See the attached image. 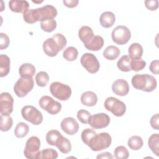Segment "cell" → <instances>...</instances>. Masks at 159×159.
<instances>
[{
  "instance_id": "6da1fadb",
  "label": "cell",
  "mask_w": 159,
  "mask_h": 159,
  "mask_svg": "<svg viewBox=\"0 0 159 159\" xmlns=\"http://www.w3.org/2000/svg\"><path fill=\"white\" fill-rule=\"evenodd\" d=\"M34 86L32 77L20 76L14 86V91L19 98L25 97L32 91Z\"/></svg>"
},
{
  "instance_id": "7a4b0ae2",
  "label": "cell",
  "mask_w": 159,
  "mask_h": 159,
  "mask_svg": "<svg viewBox=\"0 0 159 159\" xmlns=\"http://www.w3.org/2000/svg\"><path fill=\"white\" fill-rule=\"evenodd\" d=\"M49 89L51 94L60 101H66L71 95V89L70 86L58 81L51 83Z\"/></svg>"
},
{
  "instance_id": "3957f363",
  "label": "cell",
  "mask_w": 159,
  "mask_h": 159,
  "mask_svg": "<svg viewBox=\"0 0 159 159\" xmlns=\"http://www.w3.org/2000/svg\"><path fill=\"white\" fill-rule=\"evenodd\" d=\"M105 109L117 117L122 116L126 111V106L124 102L114 97H109L104 101Z\"/></svg>"
},
{
  "instance_id": "277c9868",
  "label": "cell",
  "mask_w": 159,
  "mask_h": 159,
  "mask_svg": "<svg viewBox=\"0 0 159 159\" xmlns=\"http://www.w3.org/2000/svg\"><path fill=\"white\" fill-rule=\"evenodd\" d=\"M22 117L34 125L40 124L43 121L42 112L33 106H25L21 110Z\"/></svg>"
},
{
  "instance_id": "5b68a950",
  "label": "cell",
  "mask_w": 159,
  "mask_h": 159,
  "mask_svg": "<svg viewBox=\"0 0 159 159\" xmlns=\"http://www.w3.org/2000/svg\"><path fill=\"white\" fill-rule=\"evenodd\" d=\"M111 142L112 138L110 134L107 132H101L94 137L89 147L93 151L98 152L107 148Z\"/></svg>"
},
{
  "instance_id": "8992f818",
  "label": "cell",
  "mask_w": 159,
  "mask_h": 159,
  "mask_svg": "<svg viewBox=\"0 0 159 159\" xmlns=\"http://www.w3.org/2000/svg\"><path fill=\"white\" fill-rule=\"evenodd\" d=\"M40 140L36 136L29 137L25 143L24 150V156L29 159H37L40 153Z\"/></svg>"
},
{
  "instance_id": "52a82bcc",
  "label": "cell",
  "mask_w": 159,
  "mask_h": 159,
  "mask_svg": "<svg viewBox=\"0 0 159 159\" xmlns=\"http://www.w3.org/2000/svg\"><path fill=\"white\" fill-rule=\"evenodd\" d=\"M112 41L118 45L127 43L131 37V32L128 27L124 25H118L112 31Z\"/></svg>"
},
{
  "instance_id": "ba28073f",
  "label": "cell",
  "mask_w": 159,
  "mask_h": 159,
  "mask_svg": "<svg viewBox=\"0 0 159 159\" xmlns=\"http://www.w3.org/2000/svg\"><path fill=\"white\" fill-rule=\"evenodd\" d=\"M39 104L42 109L51 115L57 114L61 109V103L48 96H43L39 99Z\"/></svg>"
},
{
  "instance_id": "9c48e42d",
  "label": "cell",
  "mask_w": 159,
  "mask_h": 159,
  "mask_svg": "<svg viewBox=\"0 0 159 159\" xmlns=\"http://www.w3.org/2000/svg\"><path fill=\"white\" fill-rule=\"evenodd\" d=\"M80 62L81 65L90 73H95L99 70V62L96 57L93 53H84L81 57Z\"/></svg>"
},
{
  "instance_id": "30bf717a",
  "label": "cell",
  "mask_w": 159,
  "mask_h": 159,
  "mask_svg": "<svg viewBox=\"0 0 159 159\" xmlns=\"http://www.w3.org/2000/svg\"><path fill=\"white\" fill-rule=\"evenodd\" d=\"M35 11L37 20L40 22L47 19H54L57 16V9L53 6L49 4L35 9Z\"/></svg>"
},
{
  "instance_id": "8fae6325",
  "label": "cell",
  "mask_w": 159,
  "mask_h": 159,
  "mask_svg": "<svg viewBox=\"0 0 159 159\" xmlns=\"http://www.w3.org/2000/svg\"><path fill=\"white\" fill-rule=\"evenodd\" d=\"M14 99L7 92H4L0 96V113L1 115L9 116L13 111Z\"/></svg>"
},
{
  "instance_id": "7c38bea8",
  "label": "cell",
  "mask_w": 159,
  "mask_h": 159,
  "mask_svg": "<svg viewBox=\"0 0 159 159\" xmlns=\"http://www.w3.org/2000/svg\"><path fill=\"white\" fill-rule=\"evenodd\" d=\"M110 121V117L107 114L98 113L91 116L88 124L94 129H101L107 127Z\"/></svg>"
},
{
  "instance_id": "4fadbf2b",
  "label": "cell",
  "mask_w": 159,
  "mask_h": 159,
  "mask_svg": "<svg viewBox=\"0 0 159 159\" xmlns=\"http://www.w3.org/2000/svg\"><path fill=\"white\" fill-rule=\"evenodd\" d=\"M61 130L69 135H75L79 129V124L76 119L71 117L64 118L60 124Z\"/></svg>"
},
{
  "instance_id": "5bb4252c",
  "label": "cell",
  "mask_w": 159,
  "mask_h": 159,
  "mask_svg": "<svg viewBox=\"0 0 159 159\" xmlns=\"http://www.w3.org/2000/svg\"><path fill=\"white\" fill-rule=\"evenodd\" d=\"M129 85L127 81L124 79H118L114 81L112 84L113 93L120 96H124L129 92Z\"/></svg>"
},
{
  "instance_id": "9a60e30c",
  "label": "cell",
  "mask_w": 159,
  "mask_h": 159,
  "mask_svg": "<svg viewBox=\"0 0 159 159\" xmlns=\"http://www.w3.org/2000/svg\"><path fill=\"white\" fill-rule=\"evenodd\" d=\"M43 50L44 53L48 57H55L60 51V49L55 40L52 38H48L43 43Z\"/></svg>"
},
{
  "instance_id": "2e32d148",
  "label": "cell",
  "mask_w": 159,
  "mask_h": 159,
  "mask_svg": "<svg viewBox=\"0 0 159 159\" xmlns=\"http://www.w3.org/2000/svg\"><path fill=\"white\" fill-rule=\"evenodd\" d=\"M9 7L12 12L24 14L29 9V4L27 1L12 0L9 2Z\"/></svg>"
},
{
  "instance_id": "e0dca14e",
  "label": "cell",
  "mask_w": 159,
  "mask_h": 159,
  "mask_svg": "<svg viewBox=\"0 0 159 159\" xmlns=\"http://www.w3.org/2000/svg\"><path fill=\"white\" fill-rule=\"evenodd\" d=\"M80 100L84 106L92 107L96 104L98 102V96L94 92L88 91L81 94Z\"/></svg>"
},
{
  "instance_id": "ac0fdd59",
  "label": "cell",
  "mask_w": 159,
  "mask_h": 159,
  "mask_svg": "<svg viewBox=\"0 0 159 159\" xmlns=\"http://www.w3.org/2000/svg\"><path fill=\"white\" fill-rule=\"evenodd\" d=\"M116 21V17L113 12L105 11L102 12L99 17L100 24L102 27L109 28L112 27Z\"/></svg>"
},
{
  "instance_id": "d6986e66",
  "label": "cell",
  "mask_w": 159,
  "mask_h": 159,
  "mask_svg": "<svg viewBox=\"0 0 159 159\" xmlns=\"http://www.w3.org/2000/svg\"><path fill=\"white\" fill-rule=\"evenodd\" d=\"M133 87L138 90L144 91L147 85L146 74H136L131 80Z\"/></svg>"
},
{
  "instance_id": "ffe728a7",
  "label": "cell",
  "mask_w": 159,
  "mask_h": 159,
  "mask_svg": "<svg viewBox=\"0 0 159 159\" xmlns=\"http://www.w3.org/2000/svg\"><path fill=\"white\" fill-rule=\"evenodd\" d=\"M84 45L89 50L98 51L104 45V39L100 35H94L91 40Z\"/></svg>"
},
{
  "instance_id": "44dd1931",
  "label": "cell",
  "mask_w": 159,
  "mask_h": 159,
  "mask_svg": "<svg viewBox=\"0 0 159 159\" xmlns=\"http://www.w3.org/2000/svg\"><path fill=\"white\" fill-rule=\"evenodd\" d=\"M94 35L93 29L87 25L82 26L78 30V37L84 44L89 42Z\"/></svg>"
},
{
  "instance_id": "7402d4cb",
  "label": "cell",
  "mask_w": 159,
  "mask_h": 159,
  "mask_svg": "<svg viewBox=\"0 0 159 159\" xmlns=\"http://www.w3.org/2000/svg\"><path fill=\"white\" fill-rule=\"evenodd\" d=\"M55 146H56L58 150L64 154L70 153L71 150V144L70 141L62 135L59 137Z\"/></svg>"
},
{
  "instance_id": "603a6c76",
  "label": "cell",
  "mask_w": 159,
  "mask_h": 159,
  "mask_svg": "<svg viewBox=\"0 0 159 159\" xmlns=\"http://www.w3.org/2000/svg\"><path fill=\"white\" fill-rule=\"evenodd\" d=\"M10 58L6 55H0V76L1 78L7 76L10 71Z\"/></svg>"
},
{
  "instance_id": "cb8c5ba5",
  "label": "cell",
  "mask_w": 159,
  "mask_h": 159,
  "mask_svg": "<svg viewBox=\"0 0 159 159\" xmlns=\"http://www.w3.org/2000/svg\"><path fill=\"white\" fill-rule=\"evenodd\" d=\"M143 47L139 43H132L128 49L129 56L131 59L141 58L143 55Z\"/></svg>"
},
{
  "instance_id": "d4e9b609",
  "label": "cell",
  "mask_w": 159,
  "mask_h": 159,
  "mask_svg": "<svg viewBox=\"0 0 159 159\" xmlns=\"http://www.w3.org/2000/svg\"><path fill=\"white\" fill-rule=\"evenodd\" d=\"M35 66L29 63H23L19 68V73L20 76L24 77H33L35 73Z\"/></svg>"
},
{
  "instance_id": "484cf974",
  "label": "cell",
  "mask_w": 159,
  "mask_h": 159,
  "mask_svg": "<svg viewBox=\"0 0 159 159\" xmlns=\"http://www.w3.org/2000/svg\"><path fill=\"white\" fill-rule=\"evenodd\" d=\"M120 53L119 48L114 45L107 47L103 52V57L109 60H114L118 58Z\"/></svg>"
},
{
  "instance_id": "4316f807",
  "label": "cell",
  "mask_w": 159,
  "mask_h": 159,
  "mask_svg": "<svg viewBox=\"0 0 159 159\" xmlns=\"http://www.w3.org/2000/svg\"><path fill=\"white\" fill-rule=\"evenodd\" d=\"M148 145L150 149L157 157L159 156V134H153L148 140Z\"/></svg>"
},
{
  "instance_id": "83f0119b",
  "label": "cell",
  "mask_w": 159,
  "mask_h": 159,
  "mask_svg": "<svg viewBox=\"0 0 159 159\" xmlns=\"http://www.w3.org/2000/svg\"><path fill=\"white\" fill-rule=\"evenodd\" d=\"M131 58L129 55H123L117 61V66L122 71L128 72L131 71L130 68Z\"/></svg>"
},
{
  "instance_id": "f1b7e54d",
  "label": "cell",
  "mask_w": 159,
  "mask_h": 159,
  "mask_svg": "<svg viewBox=\"0 0 159 159\" xmlns=\"http://www.w3.org/2000/svg\"><path fill=\"white\" fill-rule=\"evenodd\" d=\"M129 147L133 150H139L143 145V142L140 136L134 135L130 137L127 141Z\"/></svg>"
},
{
  "instance_id": "f546056e",
  "label": "cell",
  "mask_w": 159,
  "mask_h": 159,
  "mask_svg": "<svg viewBox=\"0 0 159 159\" xmlns=\"http://www.w3.org/2000/svg\"><path fill=\"white\" fill-rule=\"evenodd\" d=\"M29 131V125L23 122H19L14 129V135L17 138H23L25 137Z\"/></svg>"
},
{
  "instance_id": "4dcf8cb0",
  "label": "cell",
  "mask_w": 159,
  "mask_h": 159,
  "mask_svg": "<svg viewBox=\"0 0 159 159\" xmlns=\"http://www.w3.org/2000/svg\"><path fill=\"white\" fill-rule=\"evenodd\" d=\"M96 135L97 133L93 129L86 128L82 131L81 138L83 143L89 147L90 143Z\"/></svg>"
},
{
  "instance_id": "1f68e13d",
  "label": "cell",
  "mask_w": 159,
  "mask_h": 159,
  "mask_svg": "<svg viewBox=\"0 0 159 159\" xmlns=\"http://www.w3.org/2000/svg\"><path fill=\"white\" fill-rule=\"evenodd\" d=\"M78 55V50L74 47H67L63 52V58L69 61L75 60Z\"/></svg>"
},
{
  "instance_id": "d6a6232c",
  "label": "cell",
  "mask_w": 159,
  "mask_h": 159,
  "mask_svg": "<svg viewBox=\"0 0 159 159\" xmlns=\"http://www.w3.org/2000/svg\"><path fill=\"white\" fill-rule=\"evenodd\" d=\"M13 124V120L10 116L1 115L0 129L2 132H7L10 130Z\"/></svg>"
},
{
  "instance_id": "836d02e7",
  "label": "cell",
  "mask_w": 159,
  "mask_h": 159,
  "mask_svg": "<svg viewBox=\"0 0 159 159\" xmlns=\"http://www.w3.org/2000/svg\"><path fill=\"white\" fill-rule=\"evenodd\" d=\"M57 152L53 148H46L40 151L37 159H55L58 157Z\"/></svg>"
},
{
  "instance_id": "e575fe53",
  "label": "cell",
  "mask_w": 159,
  "mask_h": 159,
  "mask_svg": "<svg viewBox=\"0 0 159 159\" xmlns=\"http://www.w3.org/2000/svg\"><path fill=\"white\" fill-rule=\"evenodd\" d=\"M61 135V134L57 130H50L46 134L47 142L50 145L55 146L58 139Z\"/></svg>"
},
{
  "instance_id": "d590c367",
  "label": "cell",
  "mask_w": 159,
  "mask_h": 159,
  "mask_svg": "<svg viewBox=\"0 0 159 159\" xmlns=\"http://www.w3.org/2000/svg\"><path fill=\"white\" fill-rule=\"evenodd\" d=\"M49 81V76L45 71H39L35 75V81L37 84L40 87L47 86Z\"/></svg>"
},
{
  "instance_id": "8d00e7d4",
  "label": "cell",
  "mask_w": 159,
  "mask_h": 159,
  "mask_svg": "<svg viewBox=\"0 0 159 159\" xmlns=\"http://www.w3.org/2000/svg\"><path fill=\"white\" fill-rule=\"evenodd\" d=\"M41 29L46 32H52L57 27V22L54 19H47L40 22Z\"/></svg>"
},
{
  "instance_id": "74e56055",
  "label": "cell",
  "mask_w": 159,
  "mask_h": 159,
  "mask_svg": "<svg viewBox=\"0 0 159 159\" xmlns=\"http://www.w3.org/2000/svg\"><path fill=\"white\" fill-rule=\"evenodd\" d=\"M114 157L117 159H126L129 157L128 150L124 146L117 147L114 151Z\"/></svg>"
},
{
  "instance_id": "f35d334b",
  "label": "cell",
  "mask_w": 159,
  "mask_h": 159,
  "mask_svg": "<svg viewBox=\"0 0 159 159\" xmlns=\"http://www.w3.org/2000/svg\"><path fill=\"white\" fill-rule=\"evenodd\" d=\"M146 61L142 58L131 59L130 68L131 70L135 71H139L143 70L146 66Z\"/></svg>"
},
{
  "instance_id": "ab89813d",
  "label": "cell",
  "mask_w": 159,
  "mask_h": 159,
  "mask_svg": "<svg viewBox=\"0 0 159 159\" xmlns=\"http://www.w3.org/2000/svg\"><path fill=\"white\" fill-rule=\"evenodd\" d=\"M23 19L28 24H34L38 20L36 17L35 9H28L23 14Z\"/></svg>"
},
{
  "instance_id": "60d3db41",
  "label": "cell",
  "mask_w": 159,
  "mask_h": 159,
  "mask_svg": "<svg viewBox=\"0 0 159 159\" xmlns=\"http://www.w3.org/2000/svg\"><path fill=\"white\" fill-rule=\"evenodd\" d=\"M147 76V85L143 91L152 92L155 89L157 86V82L155 78L150 75L146 74Z\"/></svg>"
},
{
  "instance_id": "b9f144b4",
  "label": "cell",
  "mask_w": 159,
  "mask_h": 159,
  "mask_svg": "<svg viewBox=\"0 0 159 159\" xmlns=\"http://www.w3.org/2000/svg\"><path fill=\"white\" fill-rule=\"evenodd\" d=\"M91 114L86 110L80 109L77 112L78 119L83 124H87L89 122V118L91 117Z\"/></svg>"
},
{
  "instance_id": "7bdbcfd3",
  "label": "cell",
  "mask_w": 159,
  "mask_h": 159,
  "mask_svg": "<svg viewBox=\"0 0 159 159\" xmlns=\"http://www.w3.org/2000/svg\"><path fill=\"white\" fill-rule=\"evenodd\" d=\"M52 38L57 42V45H58V47L60 49V51L62 50L66 45L67 42H66V37L63 34H60V33H57V34H54L52 36Z\"/></svg>"
},
{
  "instance_id": "ee69618b",
  "label": "cell",
  "mask_w": 159,
  "mask_h": 159,
  "mask_svg": "<svg viewBox=\"0 0 159 159\" xmlns=\"http://www.w3.org/2000/svg\"><path fill=\"white\" fill-rule=\"evenodd\" d=\"M10 40L7 34L4 33H0V49H6L9 47Z\"/></svg>"
},
{
  "instance_id": "f6af8a7d",
  "label": "cell",
  "mask_w": 159,
  "mask_h": 159,
  "mask_svg": "<svg viewBox=\"0 0 159 159\" xmlns=\"http://www.w3.org/2000/svg\"><path fill=\"white\" fill-rule=\"evenodd\" d=\"M144 3L145 7L150 11H155L158 7V0H146Z\"/></svg>"
},
{
  "instance_id": "bcb514c9",
  "label": "cell",
  "mask_w": 159,
  "mask_h": 159,
  "mask_svg": "<svg viewBox=\"0 0 159 159\" xmlns=\"http://www.w3.org/2000/svg\"><path fill=\"white\" fill-rule=\"evenodd\" d=\"M150 123L151 127L153 129H154L157 130H158L159 129V115H158V114H156L151 117Z\"/></svg>"
},
{
  "instance_id": "7dc6e473",
  "label": "cell",
  "mask_w": 159,
  "mask_h": 159,
  "mask_svg": "<svg viewBox=\"0 0 159 159\" xmlns=\"http://www.w3.org/2000/svg\"><path fill=\"white\" fill-rule=\"evenodd\" d=\"M158 65H159V61L158 60H153L150 65V71L155 74V75H158L159 73V70H158Z\"/></svg>"
},
{
  "instance_id": "c3c4849f",
  "label": "cell",
  "mask_w": 159,
  "mask_h": 159,
  "mask_svg": "<svg viewBox=\"0 0 159 159\" xmlns=\"http://www.w3.org/2000/svg\"><path fill=\"white\" fill-rule=\"evenodd\" d=\"M63 2L65 6L70 8H73L78 5L79 1L78 0H63Z\"/></svg>"
},
{
  "instance_id": "681fc988",
  "label": "cell",
  "mask_w": 159,
  "mask_h": 159,
  "mask_svg": "<svg viewBox=\"0 0 159 159\" xmlns=\"http://www.w3.org/2000/svg\"><path fill=\"white\" fill-rule=\"evenodd\" d=\"M96 158H112L113 157L110 152H105L97 155Z\"/></svg>"
}]
</instances>
